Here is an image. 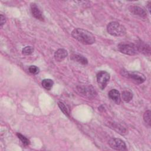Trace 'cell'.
Masks as SVG:
<instances>
[{"instance_id":"6da1fadb","label":"cell","mask_w":151,"mask_h":151,"mask_svg":"<svg viewBox=\"0 0 151 151\" xmlns=\"http://www.w3.org/2000/svg\"><path fill=\"white\" fill-rule=\"evenodd\" d=\"M71 35L80 42L85 45H91L95 42V37L90 31L82 29L75 28L71 32Z\"/></svg>"},{"instance_id":"7a4b0ae2","label":"cell","mask_w":151,"mask_h":151,"mask_svg":"<svg viewBox=\"0 0 151 151\" xmlns=\"http://www.w3.org/2000/svg\"><path fill=\"white\" fill-rule=\"evenodd\" d=\"M107 31L109 34L115 37L123 36L126 32L125 27L122 24L116 21L110 22L107 26Z\"/></svg>"},{"instance_id":"3957f363","label":"cell","mask_w":151,"mask_h":151,"mask_svg":"<svg viewBox=\"0 0 151 151\" xmlns=\"http://www.w3.org/2000/svg\"><path fill=\"white\" fill-rule=\"evenodd\" d=\"M118 50L126 55H134L139 52L136 44L132 42H121L117 45Z\"/></svg>"},{"instance_id":"277c9868","label":"cell","mask_w":151,"mask_h":151,"mask_svg":"<svg viewBox=\"0 0 151 151\" xmlns=\"http://www.w3.org/2000/svg\"><path fill=\"white\" fill-rule=\"evenodd\" d=\"M121 74L123 76L132 80L136 84H142L146 80L145 75L138 71H129L127 70H122Z\"/></svg>"},{"instance_id":"5b68a950","label":"cell","mask_w":151,"mask_h":151,"mask_svg":"<svg viewBox=\"0 0 151 151\" xmlns=\"http://www.w3.org/2000/svg\"><path fill=\"white\" fill-rule=\"evenodd\" d=\"M77 90L81 94L88 99L94 98L97 94L95 89L91 85H78Z\"/></svg>"},{"instance_id":"8992f818","label":"cell","mask_w":151,"mask_h":151,"mask_svg":"<svg viewBox=\"0 0 151 151\" xmlns=\"http://www.w3.org/2000/svg\"><path fill=\"white\" fill-rule=\"evenodd\" d=\"M110 80V74L105 71H100L97 74V81L101 90L106 87Z\"/></svg>"},{"instance_id":"52a82bcc","label":"cell","mask_w":151,"mask_h":151,"mask_svg":"<svg viewBox=\"0 0 151 151\" xmlns=\"http://www.w3.org/2000/svg\"><path fill=\"white\" fill-rule=\"evenodd\" d=\"M110 147L117 150H126L127 147L126 143L120 139L112 138L109 141Z\"/></svg>"},{"instance_id":"ba28073f","label":"cell","mask_w":151,"mask_h":151,"mask_svg":"<svg viewBox=\"0 0 151 151\" xmlns=\"http://www.w3.org/2000/svg\"><path fill=\"white\" fill-rule=\"evenodd\" d=\"M129 11L133 15L139 16L142 18L147 17V14L146 11L138 6H130L129 7Z\"/></svg>"},{"instance_id":"9c48e42d","label":"cell","mask_w":151,"mask_h":151,"mask_svg":"<svg viewBox=\"0 0 151 151\" xmlns=\"http://www.w3.org/2000/svg\"><path fill=\"white\" fill-rule=\"evenodd\" d=\"M31 11L33 17H35L36 19L41 21L44 20L42 13L41 11V10L39 9L38 6L35 4L33 3L31 4Z\"/></svg>"},{"instance_id":"30bf717a","label":"cell","mask_w":151,"mask_h":151,"mask_svg":"<svg viewBox=\"0 0 151 151\" xmlns=\"http://www.w3.org/2000/svg\"><path fill=\"white\" fill-rule=\"evenodd\" d=\"M68 55L67 51L64 48L57 50L54 53V58L58 62L63 61Z\"/></svg>"},{"instance_id":"8fae6325","label":"cell","mask_w":151,"mask_h":151,"mask_svg":"<svg viewBox=\"0 0 151 151\" xmlns=\"http://www.w3.org/2000/svg\"><path fill=\"white\" fill-rule=\"evenodd\" d=\"M109 97L117 104L120 103V94L119 92L116 89L111 90L108 93Z\"/></svg>"},{"instance_id":"7c38bea8","label":"cell","mask_w":151,"mask_h":151,"mask_svg":"<svg viewBox=\"0 0 151 151\" xmlns=\"http://www.w3.org/2000/svg\"><path fill=\"white\" fill-rule=\"evenodd\" d=\"M136 45L137 47V49L139 52H142L145 54H149L150 52V46L147 44H145L143 42H139L136 44Z\"/></svg>"},{"instance_id":"4fadbf2b","label":"cell","mask_w":151,"mask_h":151,"mask_svg":"<svg viewBox=\"0 0 151 151\" xmlns=\"http://www.w3.org/2000/svg\"><path fill=\"white\" fill-rule=\"evenodd\" d=\"M71 59L82 65H86L88 64L87 59L84 56L80 54H73L71 57Z\"/></svg>"},{"instance_id":"5bb4252c","label":"cell","mask_w":151,"mask_h":151,"mask_svg":"<svg viewBox=\"0 0 151 151\" xmlns=\"http://www.w3.org/2000/svg\"><path fill=\"white\" fill-rule=\"evenodd\" d=\"M41 84L45 89H46L47 90H50L52 87L53 84H54V82L51 79L46 78V79H44L42 81Z\"/></svg>"},{"instance_id":"9a60e30c","label":"cell","mask_w":151,"mask_h":151,"mask_svg":"<svg viewBox=\"0 0 151 151\" xmlns=\"http://www.w3.org/2000/svg\"><path fill=\"white\" fill-rule=\"evenodd\" d=\"M122 98H123V100L128 103L129 102L130 100H132V98H133V94L131 91H129V90H124L123 92H122Z\"/></svg>"},{"instance_id":"2e32d148","label":"cell","mask_w":151,"mask_h":151,"mask_svg":"<svg viewBox=\"0 0 151 151\" xmlns=\"http://www.w3.org/2000/svg\"><path fill=\"white\" fill-rule=\"evenodd\" d=\"M17 136L24 146H27L29 145V140L25 136H23L22 134H21V133H17Z\"/></svg>"},{"instance_id":"e0dca14e","label":"cell","mask_w":151,"mask_h":151,"mask_svg":"<svg viewBox=\"0 0 151 151\" xmlns=\"http://www.w3.org/2000/svg\"><path fill=\"white\" fill-rule=\"evenodd\" d=\"M144 121L150 126V111L147 110L143 114Z\"/></svg>"},{"instance_id":"ac0fdd59","label":"cell","mask_w":151,"mask_h":151,"mask_svg":"<svg viewBox=\"0 0 151 151\" xmlns=\"http://www.w3.org/2000/svg\"><path fill=\"white\" fill-rule=\"evenodd\" d=\"M22 52L24 55H30L34 52V48L31 46H27L22 49Z\"/></svg>"},{"instance_id":"d6986e66","label":"cell","mask_w":151,"mask_h":151,"mask_svg":"<svg viewBox=\"0 0 151 151\" xmlns=\"http://www.w3.org/2000/svg\"><path fill=\"white\" fill-rule=\"evenodd\" d=\"M58 106L60 108L61 110L63 112V113L67 116H69V113H68V109H67V107H66V106L64 104V103H63V102L61 101H60L58 102Z\"/></svg>"},{"instance_id":"ffe728a7","label":"cell","mask_w":151,"mask_h":151,"mask_svg":"<svg viewBox=\"0 0 151 151\" xmlns=\"http://www.w3.org/2000/svg\"><path fill=\"white\" fill-rule=\"evenodd\" d=\"M28 70H29V73H31V74H37L40 72V68L35 65L29 66V67L28 68Z\"/></svg>"},{"instance_id":"44dd1931","label":"cell","mask_w":151,"mask_h":151,"mask_svg":"<svg viewBox=\"0 0 151 151\" xmlns=\"http://www.w3.org/2000/svg\"><path fill=\"white\" fill-rule=\"evenodd\" d=\"M5 22H6L5 17L3 15L1 14V27H2L3 25L5 24Z\"/></svg>"},{"instance_id":"7402d4cb","label":"cell","mask_w":151,"mask_h":151,"mask_svg":"<svg viewBox=\"0 0 151 151\" xmlns=\"http://www.w3.org/2000/svg\"><path fill=\"white\" fill-rule=\"evenodd\" d=\"M150 2H149V4H148V9H149V12H150Z\"/></svg>"}]
</instances>
